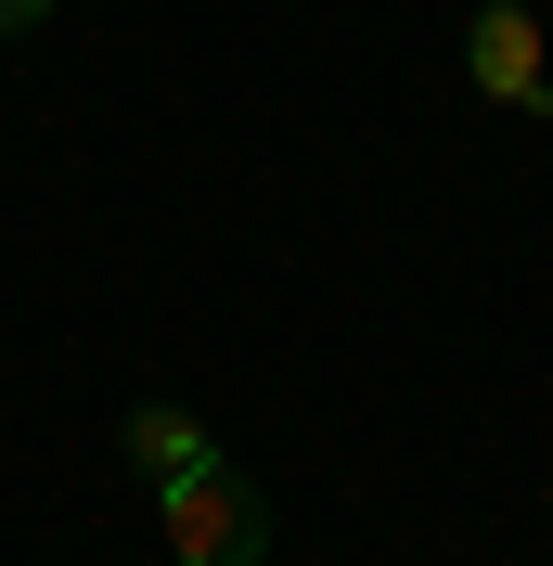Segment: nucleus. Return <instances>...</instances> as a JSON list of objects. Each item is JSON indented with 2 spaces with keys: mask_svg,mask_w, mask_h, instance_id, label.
Returning <instances> with one entry per match:
<instances>
[{
  "mask_svg": "<svg viewBox=\"0 0 553 566\" xmlns=\"http://www.w3.org/2000/svg\"><path fill=\"white\" fill-rule=\"evenodd\" d=\"M155 528H168L180 566H258V554H271V502L207 451V463H180L168 490H155Z\"/></svg>",
  "mask_w": 553,
  "mask_h": 566,
  "instance_id": "nucleus-1",
  "label": "nucleus"
},
{
  "mask_svg": "<svg viewBox=\"0 0 553 566\" xmlns=\"http://www.w3.org/2000/svg\"><path fill=\"white\" fill-rule=\"evenodd\" d=\"M463 65H477V91H502V104L553 116V52H541V13H528V0H489L477 39H463Z\"/></svg>",
  "mask_w": 553,
  "mask_h": 566,
  "instance_id": "nucleus-2",
  "label": "nucleus"
},
{
  "mask_svg": "<svg viewBox=\"0 0 553 566\" xmlns=\"http://www.w3.org/2000/svg\"><path fill=\"white\" fill-rule=\"evenodd\" d=\"M27 27H52V0H0V39H27Z\"/></svg>",
  "mask_w": 553,
  "mask_h": 566,
  "instance_id": "nucleus-4",
  "label": "nucleus"
},
{
  "mask_svg": "<svg viewBox=\"0 0 553 566\" xmlns=\"http://www.w3.org/2000/svg\"><path fill=\"white\" fill-rule=\"evenodd\" d=\"M180 463H207V424L180 412V399H142V412H129V476H155V490H168Z\"/></svg>",
  "mask_w": 553,
  "mask_h": 566,
  "instance_id": "nucleus-3",
  "label": "nucleus"
}]
</instances>
